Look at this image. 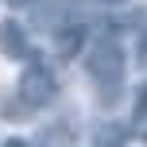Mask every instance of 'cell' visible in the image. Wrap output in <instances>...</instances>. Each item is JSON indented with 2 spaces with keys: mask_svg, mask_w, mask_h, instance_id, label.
Wrapping results in <instances>:
<instances>
[{
  "mask_svg": "<svg viewBox=\"0 0 147 147\" xmlns=\"http://www.w3.org/2000/svg\"><path fill=\"white\" fill-rule=\"evenodd\" d=\"M0 54H4V58H12V62H27V58H31L27 31H23V23L12 20V16L0 23Z\"/></svg>",
  "mask_w": 147,
  "mask_h": 147,
  "instance_id": "3957f363",
  "label": "cell"
},
{
  "mask_svg": "<svg viewBox=\"0 0 147 147\" xmlns=\"http://www.w3.org/2000/svg\"><path fill=\"white\" fill-rule=\"evenodd\" d=\"M85 70H89V78L101 85V93L105 89L116 93L120 81H124V47H120L112 35L97 39V43L85 51Z\"/></svg>",
  "mask_w": 147,
  "mask_h": 147,
  "instance_id": "6da1fadb",
  "label": "cell"
},
{
  "mask_svg": "<svg viewBox=\"0 0 147 147\" xmlns=\"http://www.w3.org/2000/svg\"><path fill=\"white\" fill-rule=\"evenodd\" d=\"M58 97V78L47 62H27V70L20 74V85H16V101L20 109L35 112V109H47V105Z\"/></svg>",
  "mask_w": 147,
  "mask_h": 147,
  "instance_id": "7a4b0ae2",
  "label": "cell"
},
{
  "mask_svg": "<svg viewBox=\"0 0 147 147\" xmlns=\"http://www.w3.org/2000/svg\"><path fill=\"white\" fill-rule=\"evenodd\" d=\"M4 147H31L27 140H4Z\"/></svg>",
  "mask_w": 147,
  "mask_h": 147,
  "instance_id": "9c48e42d",
  "label": "cell"
},
{
  "mask_svg": "<svg viewBox=\"0 0 147 147\" xmlns=\"http://www.w3.org/2000/svg\"><path fill=\"white\" fill-rule=\"evenodd\" d=\"M20 4H31V0H12V8H20Z\"/></svg>",
  "mask_w": 147,
  "mask_h": 147,
  "instance_id": "30bf717a",
  "label": "cell"
},
{
  "mask_svg": "<svg viewBox=\"0 0 147 147\" xmlns=\"http://www.w3.org/2000/svg\"><path fill=\"white\" fill-rule=\"evenodd\" d=\"M81 35H85L81 27H74V31H62V35H58V51H62V54H74V51L81 47Z\"/></svg>",
  "mask_w": 147,
  "mask_h": 147,
  "instance_id": "5b68a950",
  "label": "cell"
},
{
  "mask_svg": "<svg viewBox=\"0 0 147 147\" xmlns=\"http://www.w3.org/2000/svg\"><path fill=\"white\" fill-rule=\"evenodd\" d=\"M78 143V124L74 120H51L39 128V147H74Z\"/></svg>",
  "mask_w": 147,
  "mask_h": 147,
  "instance_id": "277c9868",
  "label": "cell"
},
{
  "mask_svg": "<svg viewBox=\"0 0 147 147\" xmlns=\"http://www.w3.org/2000/svg\"><path fill=\"white\" fill-rule=\"evenodd\" d=\"M136 120H140V124H147V85H143L140 101H136Z\"/></svg>",
  "mask_w": 147,
  "mask_h": 147,
  "instance_id": "52a82bcc",
  "label": "cell"
},
{
  "mask_svg": "<svg viewBox=\"0 0 147 147\" xmlns=\"http://www.w3.org/2000/svg\"><path fill=\"white\" fill-rule=\"evenodd\" d=\"M74 8H116V4H128V0H66Z\"/></svg>",
  "mask_w": 147,
  "mask_h": 147,
  "instance_id": "8992f818",
  "label": "cell"
},
{
  "mask_svg": "<svg viewBox=\"0 0 147 147\" xmlns=\"http://www.w3.org/2000/svg\"><path fill=\"white\" fill-rule=\"evenodd\" d=\"M140 62H143V66H147V31H143V35H140Z\"/></svg>",
  "mask_w": 147,
  "mask_h": 147,
  "instance_id": "ba28073f",
  "label": "cell"
}]
</instances>
